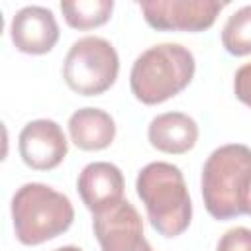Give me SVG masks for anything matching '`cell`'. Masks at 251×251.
<instances>
[{"label":"cell","instance_id":"cell-9","mask_svg":"<svg viewBox=\"0 0 251 251\" xmlns=\"http://www.w3.org/2000/svg\"><path fill=\"white\" fill-rule=\"evenodd\" d=\"M10 37L18 51L43 55L49 53L59 41V25L49 8L24 6L12 18Z\"/></svg>","mask_w":251,"mask_h":251},{"label":"cell","instance_id":"cell-10","mask_svg":"<svg viewBox=\"0 0 251 251\" xmlns=\"http://www.w3.org/2000/svg\"><path fill=\"white\" fill-rule=\"evenodd\" d=\"M76 190L82 204L92 214H100L124 200V175L114 163L94 161L80 171Z\"/></svg>","mask_w":251,"mask_h":251},{"label":"cell","instance_id":"cell-18","mask_svg":"<svg viewBox=\"0 0 251 251\" xmlns=\"http://www.w3.org/2000/svg\"><path fill=\"white\" fill-rule=\"evenodd\" d=\"M53 251H82L80 247H75V245H63V247H57Z\"/></svg>","mask_w":251,"mask_h":251},{"label":"cell","instance_id":"cell-12","mask_svg":"<svg viewBox=\"0 0 251 251\" xmlns=\"http://www.w3.org/2000/svg\"><path fill=\"white\" fill-rule=\"evenodd\" d=\"M71 141L82 151H100L112 145L116 137L114 118L100 108H80L69 118Z\"/></svg>","mask_w":251,"mask_h":251},{"label":"cell","instance_id":"cell-14","mask_svg":"<svg viewBox=\"0 0 251 251\" xmlns=\"http://www.w3.org/2000/svg\"><path fill=\"white\" fill-rule=\"evenodd\" d=\"M222 45L229 55H251V4L235 10L222 27Z\"/></svg>","mask_w":251,"mask_h":251},{"label":"cell","instance_id":"cell-15","mask_svg":"<svg viewBox=\"0 0 251 251\" xmlns=\"http://www.w3.org/2000/svg\"><path fill=\"white\" fill-rule=\"evenodd\" d=\"M216 251H251V229L243 226L227 229L220 237Z\"/></svg>","mask_w":251,"mask_h":251},{"label":"cell","instance_id":"cell-1","mask_svg":"<svg viewBox=\"0 0 251 251\" xmlns=\"http://www.w3.org/2000/svg\"><path fill=\"white\" fill-rule=\"evenodd\" d=\"M147 218L161 235L176 237L184 233L192 220V202L180 169L167 161L145 165L135 178Z\"/></svg>","mask_w":251,"mask_h":251},{"label":"cell","instance_id":"cell-2","mask_svg":"<svg viewBox=\"0 0 251 251\" xmlns=\"http://www.w3.org/2000/svg\"><path fill=\"white\" fill-rule=\"evenodd\" d=\"M251 186V149L227 143L210 153L202 169V198L216 220H231L243 214Z\"/></svg>","mask_w":251,"mask_h":251},{"label":"cell","instance_id":"cell-17","mask_svg":"<svg viewBox=\"0 0 251 251\" xmlns=\"http://www.w3.org/2000/svg\"><path fill=\"white\" fill-rule=\"evenodd\" d=\"M243 214L251 216V186L247 190V196H245V204H243Z\"/></svg>","mask_w":251,"mask_h":251},{"label":"cell","instance_id":"cell-5","mask_svg":"<svg viewBox=\"0 0 251 251\" xmlns=\"http://www.w3.org/2000/svg\"><path fill=\"white\" fill-rule=\"evenodd\" d=\"M120 57L110 41L96 35L76 39L63 63V78L67 86L82 96H98L106 92L118 78Z\"/></svg>","mask_w":251,"mask_h":251},{"label":"cell","instance_id":"cell-6","mask_svg":"<svg viewBox=\"0 0 251 251\" xmlns=\"http://www.w3.org/2000/svg\"><path fill=\"white\" fill-rule=\"evenodd\" d=\"M224 2L218 0H141L145 22L159 31H204L214 25Z\"/></svg>","mask_w":251,"mask_h":251},{"label":"cell","instance_id":"cell-11","mask_svg":"<svg viewBox=\"0 0 251 251\" xmlns=\"http://www.w3.org/2000/svg\"><path fill=\"white\" fill-rule=\"evenodd\" d=\"M147 137L157 151L169 155H182L196 145L198 126L188 114L165 112L149 122Z\"/></svg>","mask_w":251,"mask_h":251},{"label":"cell","instance_id":"cell-16","mask_svg":"<svg viewBox=\"0 0 251 251\" xmlns=\"http://www.w3.org/2000/svg\"><path fill=\"white\" fill-rule=\"evenodd\" d=\"M233 92L239 102L251 108V63L241 65L233 76Z\"/></svg>","mask_w":251,"mask_h":251},{"label":"cell","instance_id":"cell-13","mask_svg":"<svg viewBox=\"0 0 251 251\" xmlns=\"http://www.w3.org/2000/svg\"><path fill=\"white\" fill-rule=\"evenodd\" d=\"M112 0H75L61 2L65 22L75 29H92L106 24L112 16Z\"/></svg>","mask_w":251,"mask_h":251},{"label":"cell","instance_id":"cell-3","mask_svg":"<svg viewBox=\"0 0 251 251\" xmlns=\"http://www.w3.org/2000/svg\"><path fill=\"white\" fill-rule=\"evenodd\" d=\"M196 71L194 55L180 43H159L145 49L131 65L129 88L147 104H161L182 92Z\"/></svg>","mask_w":251,"mask_h":251},{"label":"cell","instance_id":"cell-7","mask_svg":"<svg viewBox=\"0 0 251 251\" xmlns=\"http://www.w3.org/2000/svg\"><path fill=\"white\" fill-rule=\"evenodd\" d=\"M92 227L102 251H151V245L143 235L141 216L126 198L116 206L94 214Z\"/></svg>","mask_w":251,"mask_h":251},{"label":"cell","instance_id":"cell-8","mask_svg":"<svg viewBox=\"0 0 251 251\" xmlns=\"http://www.w3.org/2000/svg\"><path fill=\"white\" fill-rule=\"evenodd\" d=\"M20 157L33 171H51L63 163L69 151L67 137L61 126L41 118L27 122L18 137Z\"/></svg>","mask_w":251,"mask_h":251},{"label":"cell","instance_id":"cell-4","mask_svg":"<svg viewBox=\"0 0 251 251\" xmlns=\"http://www.w3.org/2000/svg\"><path fill=\"white\" fill-rule=\"evenodd\" d=\"M75 220V208L63 192L43 184L25 182L12 196V222L20 243L39 245L65 233Z\"/></svg>","mask_w":251,"mask_h":251}]
</instances>
